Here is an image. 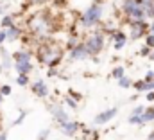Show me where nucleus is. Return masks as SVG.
Returning <instances> with one entry per match:
<instances>
[{
  "label": "nucleus",
  "instance_id": "nucleus-17",
  "mask_svg": "<svg viewBox=\"0 0 154 140\" xmlns=\"http://www.w3.org/2000/svg\"><path fill=\"white\" fill-rule=\"evenodd\" d=\"M124 75H125V68H124L122 65H118V67H115V68L111 70V77L116 79V81H120Z\"/></svg>",
  "mask_w": 154,
  "mask_h": 140
},
{
  "label": "nucleus",
  "instance_id": "nucleus-14",
  "mask_svg": "<svg viewBox=\"0 0 154 140\" xmlns=\"http://www.w3.org/2000/svg\"><path fill=\"white\" fill-rule=\"evenodd\" d=\"M5 31V34H7V41H16V40H20V38H23V33H22V29L20 27H11V29H4Z\"/></svg>",
  "mask_w": 154,
  "mask_h": 140
},
{
  "label": "nucleus",
  "instance_id": "nucleus-43",
  "mask_svg": "<svg viewBox=\"0 0 154 140\" xmlns=\"http://www.w3.org/2000/svg\"><path fill=\"white\" fill-rule=\"evenodd\" d=\"M2 97H4V95H2V94H0V104H2Z\"/></svg>",
  "mask_w": 154,
  "mask_h": 140
},
{
  "label": "nucleus",
  "instance_id": "nucleus-13",
  "mask_svg": "<svg viewBox=\"0 0 154 140\" xmlns=\"http://www.w3.org/2000/svg\"><path fill=\"white\" fill-rule=\"evenodd\" d=\"M0 56H2V70H4V72H9L11 68H14L13 54H9V50H7V49L0 47Z\"/></svg>",
  "mask_w": 154,
  "mask_h": 140
},
{
  "label": "nucleus",
  "instance_id": "nucleus-39",
  "mask_svg": "<svg viewBox=\"0 0 154 140\" xmlns=\"http://www.w3.org/2000/svg\"><path fill=\"white\" fill-rule=\"evenodd\" d=\"M145 140H154V131H151V133L147 135V138H145Z\"/></svg>",
  "mask_w": 154,
  "mask_h": 140
},
{
  "label": "nucleus",
  "instance_id": "nucleus-29",
  "mask_svg": "<svg viewBox=\"0 0 154 140\" xmlns=\"http://www.w3.org/2000/svg\"><path fill=\"white\" fill-rule=\"evenodd\" d=\"M143 111H145V106H134L131 115H143Z\"/></svg>",
  "mask_w": 154,
  "mask_h": 140
},
{
  "label": "nucleus",
  "instance_id": "nucleus-25",
  "mask_svg": "<svg viewBox=\"0 0 154 140\" xmlns=\"http://www.w3.org/2000/svg\"><path fill=\"white\" fill-rule=\"evenodd\" d=\"M25 117H27V111H25V110H22V111H20V115H18V119H16V120H13V126L22 124V122L25 120Z\"/></svg>",
  "mask_w": 154,
  "mask_h": 140
},
{
  "label": "nucleus",
  "instance_id": "nucleus-2",
  "mask_svg": "<svg viewBox=\"0 0 154 140\" xmlns=\"http://www.w3.org/2000/svg\"><path fill=\"white\" fill-rule=\"evenodd\" d=\"M13 59H14V70L18 72V75H29L34 65H32V50L31 49H20L16 52H13Z\"/></svg>",
  "mask_w": 154,
  "mask_h": 140
},
{
  "label": "nucleus",
  "instance_id": "nucleus-34",
  "mask_svg": "<svg viewBox=\"0 0 154 140\" xmlns=\"http://www.w3.org/2000/svg\"><path fill=\"white\" fill-rule=\"evenodd\" d=\"M5 41H7V34H5L4 29H0V45H4Z\"/></svg>",
  "mask_w": 154,
  "mask_h": 140
},
{
  "label": "nucleus",
  "instance_id": "nucleus-31",
  "mask_svg": "<svg viewBox=\"0 0 154 140\" xmlns=\"http://www.w3.org/2000/svg\"><path fill=\"white\" fill-rule=\"evenodd\" d=\"M68 95H70V97H72V99H75L77 103H79V101H81V99H82V97H81V94H79V92H75V90H72V88H70V90H68Z\"/></svg>",
  "mask_w": 154,
  "mask_h": 140
},
{
  "label": "nucleus",
  "instance_id": "nucleus-22",
  "mask_svg": "<svg viewBox=\"0 0 154 140\" xmlns=\"http://www.w3.org/2000/svg\"><path fill=\"white\" fill-rule=\"evenodd\" d=\"M127 124H134V126H143L142 115H129V117H127Z\"/></svg>",
  "mask_w": 154,
  "mask_h": 140
},
{
  "label": "nucleus",
  "instance_id": "nucleus-23",
  "mask_svg": "<svg viewBox=\"0 0 154 140\" xmlns=\"http://www.w3.org/2000/svg\"><path fill=\"white\" fill-rule=\"evenodd\" d=\"M63 103L68 106L70 110H77V106H79V103H77L75 99H72L70 95H65V97H63Z\"/></svg>",
  "mask_w": 154,
  "mask_h": 140
},
{
  "label": "nucleus",
  "instance_id": "nucleus-32",
  "mask_svg": "<svg viewBox=\"0 0 154 140\" xmlns=\"http://www.w3.org/2000/svg\"><path fill=\"white\" fill-rule=\"evenodd\" d=\"M145 45L151 47V49H154V36L152 34H149L147 38H145Z\"/></svg>",
  "mask_w": 154,
  "mask_h": 140
},
{
  "label": "nucleus",
  "instance_id": "nucleus-37",
  "mask_svg": "<svg viewBox=\"0 0 154 140\" xmlns=\"http://www.w3.org/2000/svg\"><path fill=\"white\" fill-rule=\"evenodd\" d=\"M29 4H32V5H36V4H45L47 0H27Z\"/></svg>",
  "mask_w": 154,
  "mask_h": 140
},
{
  "label": "nucleus",
  "instance_id": "nucleus-16",
  "mask_svg": "<svg viewBox=\"0 0 154 140\" xmlns=\"http://www.w3.org/2000/svg\"><path fill=\"white\" fill-rule=\"evenodd\" d=\"M142 120H143V126L149 124V122H154V104L149 106V108H145V111L142 115Z\"/></svg>",
  "mask_w": 154,
  "mask_h": 140
},
{
  "label": "nucleus",
  "instance_id": "nucleus-15",
  "mask_svg": "<svg viewBox=\"0 0 154 140\" xmlns=\"http://www.w3.org/2000/svg\"><path fill=\"white\" fill-rule=\"evenodd\" d=\"M16 24H14V16H11V14H4L2 18H0V27L2 29H11V27H14Z\"/></svg>",
  "mask_w": 154,
  "mask_h": 140
},
{
  "label": "nucleus",
  "instance_id": "nucleus-30",
  "mask_svg": "<svg viewBox=\"0 0 154 140\" xmlns=\"http://www.w3.org/2000/svg\"><path fill=\"white\" fill-rule=\"evenodd\" d=\"M143 81L145 83H152L154 81V70H147V74L143 75Z\"/></svg>",
  "mask_w": 154,
  "mask_h": 140
},
{
  "label": "nucleus",
  "instance_id": "nucleus-41",
  "mask_svg": "<svg viewBox=\"0 0 154 140\" xmlns=\"http://www.w3.org/2000/svg\"><path fill=\"white\" fill-rule=\"evenodd\" d=\"M149 31H151V33L154 31V20H152V22H149Z\"/></svg>",
  "mask_w": 154,
  "mask_h": 140
},
{
  "label": "nucleus",
  "instance_id": "nucleus-6",
  "mask_svg": "<svg viewBox=\"0 0 154 140\" xmlns=\"http://www.w3.org/2000/svg\"><path fill=\"white\" fill-rule=\"evenodd\" d=\"M59 56H63L61 50L56 45H52V43H41L36 49V58H38L39 63H43V65H48L52 59H56Z\"/></svg>",
  "mask_w": 154,
  "mask_h": 140
},
{
  "label": "nucleus",
  "instance_id": "nucleus-4",
  "mask_svg": "<svg viewBox=\"0 0 154 140\" xmlns=\"http://www.w3.org/2000/svg\"><path fill=\"white\" fill-rule=\"evenodd\" d=\"M84 45H86V49L90 52V58H97L106 47V33L100 31V29H93L90 34L86 36Z\"/></svg>",
  "mask_w": 154,
  "mask_h": 140
},
{
  "label": "nucleus",
  "instance_id": "nucleus-28",
  "mask_svg": "<svg viewBox=\"0 0 154 140\" xmlns=\"http://www.w3.org/2000/svg\"><path fill=\"white\" fill-rule=\"evenodd\" d=\"M61 59H63V56H59V58L52 59V61H50V63H48L47 67H48V68H57V67H59V63H61Z\"/></svg>",
  "mask_w": 154,
  "mask_h": 140
},
{
  "label": "nucleus",
  "instance_id": "nucleus-42",
  "mask_svg": "<svg viewBox=\"0 0 154 140\" xmlns=\"http://www.w3.org/2000/svg\"><path fill=\"white\" fill-rule=\"evenodd\" d=\"M149 59H151V61H154V50H152V54L149 56Z\"/></svg>",
  "mask_w": 154,
  "mask_h": 140
},
{
  "label": "nucleus",
  "instance_id": "nucleus-38",
  "mask_svg": "<svg viewBox=\"0 0 154 140\" xmlns=\"http://www.w3.org/2000/svg\"><path fill=\"white\" fill-rule=\"evenodd\" d=\"M147 18H149V22H152V20H154V7L151 9V11H149V14H147Z\"/></svg>",
  "mask_w": 154,
  "mask_h": 140
},
{
  "label": "nucleus",
  "instance_id": "nucleus-3",
  "mask_svg": "<svg viewBox=\"0 0 154 140\" xmlns=\"http://www.w3.org/2000/svg\"><path fill=\"white\" fill-rule=\"evenodd\" d=\"M120 11L124 13L125 20L131 22H149L147 13L142 9V5L136 0H120Z\"/></svg>",
  "mask_w": 154,
  "mask_h": 140
},
{
  "label": "nucleus",
  "instance_id": "nucleus-35",
  "mask_svg": "<svg viewBox=\"0 0 154 140\" xmlns=\"http://www.w3.org/2000/svg\"><path fill=\"white\" fill-rule=\"evenodd\" d=\"M47 75H48V77H56V75H57V68H48L47 70Z\"/></svg>",
  "mask_w": 154,
  "mask_h": 140
},
{
  "label": "nucleus",
  "instance_id": "nucleus-21",
  "mask_svg": "<svg viewBox=\"0 0 154 140\" xmlns=\"http://www.w3.org/2000/svg\"><path fill=\"white\" fill-rule=\"evenodd\" d=\"M136 2L142 5V9H143L147 14H149V11L154 7V0H136ZM147 20H149V18H147Z\"/></svg>",
  "mask_w": 154,
  "mask_h": 140
},
{
  "label": "nucleus",
  "instance_id": "nucleus-18",
  "mask_svg": "<svg viewBox=\"0 0 154 140\" xmlns=\"http://www.w3.org/2000/svg\"><path fill=\"white\" fill-rule=\"evenodd\" d=\"M133 88L136 90V94H145V88H147V83L143 79H138L133 83Z\"/></svg>",
  "mask_w": 154,
  "mask_h": 140
},
{
  "label": "nucleus",
  "instance_id": "nucleus-9",
  "mask_svg": "<svg viewBox=\"0 0 154 140\" xmlns=\"http://www.w3.org/2000/svg\"><path fill=\"white\" fill-rule=\"evenodd\" d=\"M116 113H118V108H108V110L97 113L95 119H93V126H104V124L111 122L116 117Z\"/></svg>",
  "mask_w": 154,
  "mask_h": 140
},
{
  "label": "nucleus",
  "instance_id": "nucleus-10",
  "mask_svg": "<svg viewBox=\"0 0 154 140\" xmlns=\"http://www.w3.org/2000/svg\"><path fill=\"white\" fill-rule=\"evenodd\" d=\"M31 92L39 99H47L50 95V88H48L45 79H36L34 83H31Z\"/></svg>",
  "mask_w": 154,
  "mask_h": 140
},
{
  "label": "nucleus",
  "instance_id": "nucleus-44",
  "mask_svg": "<svg viewBox=\"0 0 154 140\" xmlns=\"http://www.w3.org/2000/svg\"><path fill=\"white\" fill-rule=\"evenodd\" d=\"M151 34H152V36H154V31H152V33H151Z\"/></svg>",
  "mask_w": 154,
  "mask_h": 140
},
{
  "label": "nucleus",
  "instance_id": "nucleus-27",
  "mask_svg": "<svg viewBox=\"0 0 154 140\" xmlns=\"http://www.w3.org/2000/svg\"><path fill=\"white\" fill-rule=\"evenodd\" d=\"M48 137H50V129H48V128H45V129H41V131H39L38 140H47Z\"/></svg>",
  "mask_w": 154,
  "mask_h": 140
},
{
  "label": "nucleus",
  "instance_id": "nucleus-36",
  "mask_svg": "<svg viewBox=\"0 0 154 140\" xmlns=\"http://www.w3.org/2000/svg\"><path fill=\"white\" fill-rule=\"evenodd\" d=\"M145 99H147L149 103H154V92H149V94H145Z\"/></svg>",
  "mask_w": 154,
  "mask_h": 140
},
{
  "label": "nucleus",
  "instance_id": "nucleus-19",
  "mask_svg": "<svg viewBox=\"0 0 154 140\" xmlns=\"http://www.w3.org/2000/svg\"><path fill=\"white\" fill-rule=\"evenodd\" d=\"M14 81H16L18 86H31V77L29 75H16Z\"/></svg>",
  "mask_w": 154,
  "mask_h": 140
},
{
  "label": "nucleus",
  "instance_id": "nucleus-40",
  "mask_svg": "<svg viewBox=\"0 0 154 140\" xmlns=\"http://www.w3.org/2000/svg\"><path fill=\"white\" fill-rule=\"evenodd\" d=\"M0 140H7V133L4 131V133H0Z\"/></svg>",
  "mask_w": 154,
  "mask_h": 140
},
{
  "label": "nucleus",
  "instance_id": "nucleus-12",
  "mask_svg": "<svg viewBox=\"0 0 154 140\" xmlns=\"http://www.w3.org/2000/svg\"><path fill=\"white\" fill-rule=\"evenodd\" d=\"M59 128H61V133H63L65 137H75L77 133L82 129V124L77 122V120H68V122L61 124Z\"/></svg>",
  "mask_w": 154,
  "mask_h": 140
},
{
  "label": "nucleus",
  "instance_id": "nucleus-1",
  "mask_svg": "<svg viewBox=\"0 0 154 140\" xmlns=\"http://www.w3.org/2000/svg\"><path fill=\"white\" fill-rule=\"evenodd\" d=\"M102 18H104V4L100 0H95L91 5H88L81 13L79 25L84 27V29H95L102 24Z\"/></svg>",
  "mask_w": 154,
  "mask_h": 140
},
{
  "label": "nucleus",
  "instance_id": "nucleus-20",
  "mask_svg": "<svg viewBox=\"0 0 154 140\" xmlns=\"http://www.w3.org/2000/svg\"><path fill=\"white\" fill-rule=\"evenodd\" d=\"M116 83H118L120 88H133V83H134V81H133L129 75H124V77H122L120 81H116Z\"/></svg>",
  "mask_w": 154,
  "mask_h": 140
},
{
  "label": "nucleus",
  "instance_id": "nucleus-7",
  "mask_svg": "<svg viewBox=\"0 0 154 140\" xmlns=\"http://www.w3.org/2000/svg\"><path fill=\"white\" fill-rule=\"evenodd\" d=\"M127 22V25H129V38L133 40V41H136V40H142V38H147V36L151 34V31H149V22H131V20H125Z\"/></svg>",
  "mask_w": 154,
  "mask_h": 140
},
{
  "label": "nucleus",
  "instance_id": "nucleus-5",
  "mask_svg": "<svg viewBox=\"0 0 154 140\" xmlns=\"http://www.w3.org/2000/svg\"><path fill=\"white\" fill-rule=\"evenodd\" d=\"M29 31H31V36H48L50 34V18L43 16V14H34L29 18Z\"/></svg>",
  "mask_w": 154,
  "mask_h": 140
},
{
  "label": "nucleus",
  "instance_id": "nucleus-24",
  "mask_svg": "<svg viewBox=\"0 0 154 140\" xmlns=\"http://www.w3.org/2000/svg\"><path fill=\"white\" fill-rule=\"evenodd\" d=\"M152 50H154V49H151V47H147V45H143V47L140 49V52H138V54H140L142 58H149V56L152 54Z\"/></svg>",
  "mask_w": 154,
  "mask_h": 140
},
{
  "label": "nucleus",
  "instance_id": "nucleus-11",
  "mask_svg": "<svg viewBox=\"0 0 154 140\" xmlns=\"http://www.w3.org/2000/svg\"><path fill=\"white\" fill-rule=\"evenodd\" d=\"M68 58H70V61H82V59L90 58V52L84 43H79L72 50H68Z\"/></svg>",
  "mask_w": 154,
  "mask_h": 140
},
{
  "label": "nucleus",
  "instance_id": "nucleus-33",
  "mask_svg": "<svg viewBox=\"0 0 154 140\" xmlns=\"http://www.w3.org/2000/svg\"><path fill=\"white\" fill-rule=\"evenodd\" d=\"M125 47V41H116V43H113V49L115 50H122Z\"/></svg>",
  "mask_w": 154,
  "mask_h": 140
},
{
  "label": "nucleus",
  "instance_id": "nucleus-8",
  "mask_svg": "<svg viewBox=\"0 0 154 140\" xmlns=\"http://www.w3.org/2000/svg\"><path fill=\"white\" fill-rule=\"evenodd\" d=\"M47 108H48V113L54 117V120H56L59 126L65 124V122H68V120H72V119L68 117V113L65 111V108H63L61 103H52V104H48Z\"/></svg>",
  "mask_w": 154,
  "mask_h": 140
},
{
  "label": "nucleus",
  "instance_id": "nucleus-26",
  "mask_svg": "<svg viewBox=\"0 0 154 140\" xmlns=\"http://www.w3.org/2000/svg\"><path fill=\"white\" fill-rule=\"evenodd\" d=\"M11 92H13V88H11L9 84H2V86H0V94H2L4 97H7V95H11Z\"/></svg>",
  "mask_w": 154,
  "mask_h": 140
}]
</instances>
